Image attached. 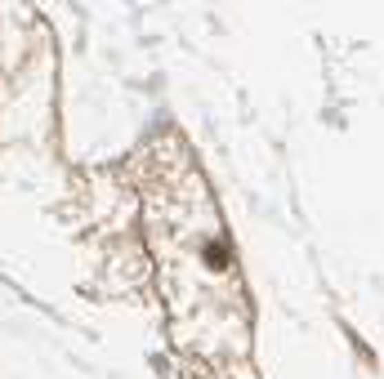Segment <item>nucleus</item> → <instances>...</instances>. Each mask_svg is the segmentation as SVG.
<instances>
[{
    "label": "nucleus",
    "instance_id": "obj_1",
    "mask_svg": "<svg viewBox=\"0 0 384 379\" xmlns=\"http://www.w3.org/2000/svg\"><path fill=\"white\" fill-rule=\"evenodd\" d=\"M161 183L165 187L148 205L156 250L192 254L196 268L192 303L174 326V335L183 348L205 357H246V295H241L237 254H232V241L214 210L210 187L201 183L192 161L161 174Z\"/></svg>",
    "mask_w": 384,
    "mask_h": 379
}]
</instances>
